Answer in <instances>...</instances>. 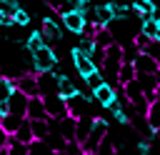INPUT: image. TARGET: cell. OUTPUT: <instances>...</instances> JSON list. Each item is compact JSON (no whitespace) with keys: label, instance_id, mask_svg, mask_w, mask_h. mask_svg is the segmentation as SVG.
<instances>
[{"label":"cell","instance_id":"obj_7","mask_svg":"<svg viewBox=\"0 0 160 155\" xmlns=\"http://www.w3.org/2000/svg\"><path fill=\"white\" fill-rule=\"evenodd\" d=\"M130 65L135 68V75H158V70H160V62L155 60V58H150V55H145V52H138L132 60H130Z\"/></svg>","mask_w":160,"mask_h":155},{"label":"cell","instance_id":"obj_6","mask_svg":"<svg viewBox=\"0 0 160 155\" xmlns=\"http://www.w3.org/2000/svg\"><path fill=\"white\" fill-rule=\"evenodd\" d=\"M40 100H42V108H45V115L48 118H65L68 115V108H65V100L60 98V95H40Z\"/></svg>","mask_w":160,"mask_h":155},{"label":"cell","instance_id":"obj_16","mask_svg":"<svg viewBox=\"0 0 160 155\" xmlns=\"http://www.w3.org/2000/svg\"><path fill=\"white\" fill-rule=\"evenodd\" d=\"M158 100H152V102H148V108H145V120H148V130H150V135L155 138L158 135V130H160V112H158Z\"/></svg>","mask_w":160,"mask_h":155},{"label":"cell","instance_id":"obj_36","mask_svg":"<svg viewBox=\"0 0 160 155\" xmlns=\"http://www.w3.org/2000/svg\"><path fill=\"white\" fill-rule=\"evenodd\" d=\"M82 155H95V152H82Z\"/></svg>","mask_w":160,"mask_h":155},{"label":"cell","instance_id":"obj_19","mask_svg":"<svg viewBox=\"0 0 160 155\" xmlns=\"http://www.w3.org/2000/svg\"><path fill=\"white\" fill-rule=\"evenodd\" d=\"M22 120H25V118H20V115H10V112H5V115L0 118V128L5 130V135H12V132L20 128Z\"/></svg>","mask_w":160,"mask_h":155},{"label":"cell","instance_id":"obj_12","mask_svg":"<svg viewBox=\"0 0 160 155\" xmlns=\"http://www.w3.org/2000/svg\"><path fill=\"white\" fill-rule=\"evenodd\" d=\"M15 90H20L25 98H38V80H35V72H22L15 78Z\"/></svg>","mask_w":160,"mask_h":155},{"label":"cell","instance_id":"obj_13","mask_svg":"<svg viewBox=\"0 0 160 155\" xmlns=\"http://www.w3.org/2000/svg\"><path fill=\"white\" fill-rule=\"evenodd\" d=\"M25 108H28V98H25L20 90H12L10 98L5 100V110H8L10 115H20V118H25Z\"/></svg>","mask_w":160,"mask_h":155},{"label":"cell","instance_id":"obj_33","mask_svg":"<svg viewBox=\"0 0 160 155\" xmlns=\"http://www.w3.org/2000/svg\"><path fill=\"white\" fill-rule=\"evenodd\" d=\"M8 138H10V135H5V130L0 128V150L5 148V142H8Z\"/></svg>","mask_w":160,"mask_h":155},{"label":"cell","instance_id":"obj_3","mask_svg":"<svg viewBox=\"0 0 160 155\" xmlns=\"http://www.w3.org/2000/svg\"><path fill=\"white\" fill-rule=\"evenodd\" d=\"M65 108H68V115L80 120V118H92L90 110H92V98L90 95H82V92H75L72 98L65 100Z\"/></svg>","mask_w":160,"mask_h":155},{"label":"cell","instance_id":"obj_26","mask_svg":"<svg viewBox=\"0 0 160 155\" xmlns=\"http://www.w3.org/2000/svg\"><path fill=\"white\" fill-rule=\"evenodd\" d=\"M90 122H92V118H80V120H75V142H78V145L88 138Z\"/></svg>","mask_w":160,"mask_h":155},{"label":"cell","instance_id":"obj_35","mask_svg":"<svg viewBox=\"0 0 160 155\" xmlns=\"http://www.w3.org/2000/svg\"><path fill=\"white\" fill-rule=\"evenodd\" d=\"M90 2H95V5H100V2H112V0H90Z\"/></svg>","mask_w":160,"mask_h":155},{"label":"cell","instance_id":"obj_20","mask_svg":"<svg viewBox=\"0 0 160 155\" xmlns=\"http://www.w3.org/2000/svg\"><path fill=\"white\" fill-rule=\"evenodd\" d=\"M108 110L112 112V118H115V122H118V125H130V115H128V110L122 108L120 98H118V100H115V102H112Z\"/></svg>","mask_w":160,"mask_h":155},{"label":"cell","instance_id":"obj_34","mask_svg":"<svg viewBox=\"0 0 160 155\" xmlns=\"http://www.w3.org/2000/svg\"><path fill=\"white\" fill-rule=\"evenodd\" d=\"M5 112H8V110H5V102H0V118H2Z\"/></svg>","mask_w":160,"mask_h":155},{"label":"cell","instance_id":"obj_9","mask_svg":"<svg viewBox=\"0 0 160 155\" xmlns=\"http://www.w3.org/2000/svg\"><path fill=\"white\" fill-rule=\"evenodd\" d=\"M70 62H72V68H75V72H78L80 78H85V75L95 72V65L90 62V58H88L82 50H78L75 45L70 48Z\"/></svg>","mask_w":160,"mask_h":155},{"label":"cell","instance_id":"obj_8","mask_svg":"<svg viewBox=\"0 0 160 155\" xmlns=\"http://www.w3.org/2000/svg\"><path fill=\"white\" fill-rule=\"evenodd\" d=\"M40 32H42V38H45V45H50V48L62 40V30H60V22H58L55 18H42Z\"/></svg>","mask_w":160,"mask_h":155},{"label":"cell","instance_id":"obj_28","mask_svg":"<svg viewBox=\"0 0 160 155\" xmlns=\"http://www.w3.org/2000/svg\"><path fill=\"white\" fill-rule=\"evenodd\" d=\"M30 20H32V18H30V12H28L25 8H18V10H15V15H12V22H15V25H20V28H28V25H30Z\"/></svg>","mask_w":160,"mask_h":155},{"label":"cell","instance_id":"obj_18","mask_svg":"<svg viewBox=\"0 0 160 155\" xmlns=\"http://www.w3.org/2000/svg\"><path fill=\"white\" fill-rule=\"evenodd\" d=\"M42 118H48V115H45V108H42V100H40V95H38V98H28L25 120H42Z\"/></svg>","mask_w":160,"mask_h":155},{"label":"cell","instance_id":"obj_10","mask_svg":"<svg viewBox=\"0 0 160 155\" xmlns=\"http://www.w3.org/2000/svg\"><path fill=\"white\" fill-rule=\"evenodd\" d=\"M138 32L145 40H160V18H158V12L155 15H148V18H140Z\"/></svg>","mask_w":160,"mask_h":155},{"label":"cell","instance_id":"obj_24","mask_svg":"<svg viewBox=\"0 0 160 155\" xmlns=\"http://www.w3.org/2000/svg\"><path fill=\"white\" fill-rule=\"evenodd\" d=\"M30 122V132H32V140H42L45 135H48V118H42V120H28Z\"/></svg>","mask_w":160,"mask_h":155},{"label":"cell","instance_id":"obj_27","mask_svg":"<svg viewBox=\"0 0 160 155\" xmlns=\"http://www.w3.org/2000/svg\"><path fill=\"white\" fill-rule=\"evenodd\" d=\"M10 138H15L18 142H22V145H28V142H32V132H30V122L28 120H22L20 122V128L10 135Z\"/></svg>","mask_w":160,"mask_h":155},{"label":"cell","instance_id":"obj_11","mask_svg":"<svg viewBox=\"0 0 160 155\" xmlns=\"http://www.w3.org/2000/svg\"><path fill=\"white\" fill-rule=\"evenodd\" d=\"M135 80H138V85H140V90H142V95H145V102H152V100H158V82H160V78L158 75H135Z\"/></svg>","mask_w":160,"mask_h":155},{"label":"cell","instance_id":"obj_29","mask_svg":"<svg viewBox=\"0 0 160 155\" xmlns=\"http://www.w3.org/2000/svg\"><path fill=\"white\" fill-rule=\"evenodd\" d=\"M158 42H160V40H148V42L140 48V52H145V55H150V58H155V60L160 62V48H158Z\"/></svg>","mask_w":160,"mask_h":155},{"label":"cell","instance_id":"obj_4","mask_svg":"<svg viewBox=\"0 0 160 155\" xmlns=\"http://www.w3.org/2000/svg\"><path fill=\"white\" fill-rule=\"evenodd\" d=\"M60 22L65 25V30H70V32H75V35H82L85 28L90 25L80 10H65V12H60Z\"/></svg>","mask_w":160,"mask_h":155},{"label":"cell","instance_id":"obj_21","mask_svg":"<svg viewBox=\"0 0 160 155\" xmlns=\"http://www.w3.org/2000/svg\"><path fill=\"white\" fill-rule=\"evenodd\" d=\"M42 45H45V38H42V32H40V30H32V32L25 38V50H28L30 55H32L35 50H40Z\"/></svg>","mask_w":160,"mask_h":155},{"label":"cell","instance_id":"obj_22","mask_svg":"<svg viewBox=\"0 0 160 155\" xmlns=\"http://www.w3.org/2000/svg\"><path fill=\"white\" fill-rule=\"evenodd\" d=\"M28 155H58L45 140H32L28 142Z\"/></svg>","mask_w":160,"mask_h":155},{"label":"cell","instance_id":"obj_15","mask_svg":"<svg viewBox=\"0 0 160 155\" xmlns=\"http://www.w3.org/2000/svg\"><path fill=\"white\" fill-rule=\"evenodd\" d=\"M128 5L135 18H148V15L158 12V2H152V0H128Z\"/></svg>","mask_w":160,"mask_h":155},{"label":"cell","instance_id":"obj_23","mask_svg":"<svg viewBox=\"0 0 160 155\" xmlns=\"http://www.w3.org/2000/svg\"><path fill=\"white\" fill-rule=\"evenodd\" d=\"M0 155H28V145H22V142H18L15 138H8V142H5V148L0 150Z\"/></svg>","mask_w":160,"mask_h":155},{"label":"cell","instance_id":"obj_2","mask_svg":"<svg viewBox=\"0 0 160 155\" xmlns=\"http://www.w3.org/2000/svg\"><path fill=\"white\" fill-rule=\"evenodd\" d=\"M58 62H60V58H58V52H55L50 45H42L40 50H35V52L30 55V65H32V72H35V75L55 70Z\"/></svg>","mask_w":160,"mask_h":155},{"label":"cell","instance_id":"obj_5","mask_svg":"<svg viewBox=\"0 0 160 155\" xmlns=\"http://www.w3.org/2000/svg\"><path fill=\"white\" fill-rule=\"evenodd\" d=\"M90 98H92V102L95 105H100V108H110L120 95H118V90H115V85H110V82H102V85H98L95 90H90Z\"/></svg>","mask_w":160,"mask_h":155},{"label":"cell","instance_id":"obj_25","mask_svg":"<svg viewBox=\"0 0 160 155\" xmlns=\"http://www.w3.org/2000/svg\"><path fill=\"white\" fill-rule=\"evenodd\" d=\"M132 78H135V68H132L130 62H120L118 75H115V82H118V85H125V82L132 80Z\"/></svg>","mask_w":160,"mask_h":155},{"label":"cell","instance_id":"obj_14","mask_svg":"<svg viewBox=\"0 0 160 155\" xmlns=\"http://www.w3.org/2000/svg\"><path fill=\"white\" fill-rule=\"evenodd\" d=\"M35 80H38V92L40 95H58V75L50 70V72H40V75H35Z\"/></svg>","mask_w":160,"mask_h":155},{"label":"cell","instance_id":"obj_1","mask_svg":"<svg viewBox=\"0 0 160 155\" xmlns=\"http://www.w3.org/2000/svg\"><path fill=\"white\" fill-rule=\"evenodd\" d=\"M108 132H110L108 120H105V118H92L90 130H88V138L80 142V150H82V152H95V148L108 138Z\"/></svg>","mask_w":160,"mask_h":155},{"label":"cell","instance_id":"obj_31","mask_svg":"<svg viewBox=\"0 0 160 155\" xmlns=\"http://www.w3.org/2000/svg\"><path fill=\"white\" fill-rule=\"evenodd\" d=\"M88 58H90V62L95 65V70H100V65H102V48L92 45V50L88 52Z\"/></svg>","mask_w":160,"mask_h":155},{"label":"cell","instance_id":"obj_32","mask_svg":"<svg viewBox=\"0 0 160 155\" xmlns=\"http://www.w3.org/2000/svg\"><path fill=\"white\" fill-rule=\"evenodd\" d=\"M138 152H140V155H152V150H150V140L142 138V140L138 142Z\"/></svg>","mask_w":160,"mask_h":155},{"label":"cell","instance_id":"obj_17","mask_svg":"<svg viewBox=\"0 0 160 155\" xmlns=\"http://www.w3.org/2000/svg\"><path fill=\"white\" fill-rule=\"evenodd\" d=\"M78 92V82L70 78V75H58V95L62 98V100H68V98H72Z\"/></svg>","mask_w":160,"mask_h":155},{"label":"cell","instance_id":"obj_30","mask_svg":"<svg viewBox=\"0 0 160 155\" xmlns=\"http://www.w3.org/2000/svg\"><path fill=\"white\" fill-rule=\"evenodd\" d=\"M105 82V78H102V72L100 70H95V72H90V75H85V88L88 90H95L98 85H102Z\"/></svg>","mask_w":160,"mask_h":155},{"label":"cell","instance_id":"obj_37","mask_svg":"<svg viewBox=\"0 0 160 155\" xmlns=\"http://www.w3.org/2000/svg\"><path fill=\"white\" fill-rule=\"evenodd\" d=\"M58 155H65V152H58Z\"/></svg>","mask_w":160,"mask_h":155}]
</instances>
